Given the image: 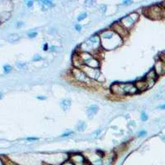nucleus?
I'll use <instances>...</instances> for the list:
<instances>
[{
    "instance_id": "nucleus-1",
    "label": "nucleus",
    "mask_w": 165,
    "mask_h": 165,
    "mask_svg": "<svg viewBox=\"0 0 165 165\" xmlns=\"http://www.w3.org/2000/svg\"><path fill=\"white\" fill-rule=\"evenodd\" d=\"M99 35L101 40V47L107 50L114 49L123 43V40L111 29L102 31Z\"/></svg>"
},
{
    "instance_id": "nucleus-2",
    "label": "nucleus",
    "mask_w": 165,
    "mask_h": 165,
    "mask_svg": "<svg viewBox=\"0 0 165 165\" xmlns=\"http://www.w3.org/2000/svg\"><path fill=\"white\" fill-rule=\"evenodd\" d=\"M101 40L99 34H96L90 37L87 41L83 43L80 46V52H86L92 53L93 55L96 54L100 50H101Z\"/></svg>"
},
{
    "instance_id": "nucleus-3",
    "label": "nucleus",
    "mask_w": 165,
    "mask_h": 165,
    "mask_svg": "<svg viewBox=\"0 0 165 165\" xmlns=\"http://www.w3.org/2000/svg\"><path fill=\"white\" fill-rule=\"evenodd\" d=\"M71 77L74 78L75 81L81 83L83 84H86L89 86H93V85H97V83H94L95 80H92L90 78H89L87 77V75L79 68H73L71 71Z\"/></svg>"
},
{
    "instance_id": "nucleus-4",
    "label": "nucleus",
    "mask_w": 165,
    "mask_h": 165,
    "mask_svg": "<svg viewBox=\"0 0 165 165\" xmlns=\"http://www.w3.org/2000/svg\"><path fill=\"white\" fill-rule=\"evenodd\" d=\"M144 14L151 20H159L165 16V10L164 7L158 5H152L144 10Z\"/></svg>"
},
{
    "instance_id": "nucleus-5",
    "label": "nucleus",
    "mask_w": 165,
    "mask_h": 165,
    "mask_svg": "<svg viewBox=\"0 0 165 165\" xmlns=\"http://www.w3.org/2000/svg\"><path fill=\"white\" fill-rule=\"evenodd\" d=\"M81 70L87 75V77L92 80H98L101 77V71L99 69H93L87 66H83Z\"/></svg>"
},
{
    "instance_id": "nucleus-6",
    "label": "nucleus",
    "mask_w": 165,
    "mask_h": 165,
    "mask_svg": "<svg viewBox=\"0 0 165 165\" xmlns=\"http://www.w3.org/2000/svg\"><path fill=\"white\" fill-rule=\"evenodd\" d=\"M111 29H112L114 33L116 34H118L122 40H125V39L127 38L128 35H129V31H128L127 29H126L120 23V22L114 23V24L111 26Z\"/></svg>"
},
{
    "instance_id": "nucleus-7",
    "label": "nucleus",
    "mask_w": 165,
    "mask_h": 165,
    "mask_svg": "<svg viewBox=\"0 0 165 165\" xmlns=\"http://www.w3.org/2000/svg\"><path fill=\"white\" fill-rule=\"evenodd\" d=\"M69 159L75 165H85L88 162L85 157L81 153H72L69 156Z\"/></svg>"
},
{
    "instance_id": "nucleus-8",
    "label": "nucleus",
    "mask_w": 165,
    "mask_h": 165,
    "mask_svg": "<svg viewBox=\"0 0 165 165\" xmlns=\"http://www.w3.org/2000/svg\"><path fill=\"white\" fill-rule=\"evenodd\" d=\"M120 23L126 29H127V30L129 31L131 29H132V27L134 26V24L136 23V22L130 16V15H127V16H126L125 17H123V18L120 21Z\"/></svg>"
},
{
    "instance_id": "nucleus-9",
    "label": "nucleus",
    "mask_w": 165,
    "mask_h": 165,
    "mask_svg": "<svg viewBox=\"0 0 165 165\" xmlns=\"http://www.w3.org/2000/svg\"><path fill=\"white\" fill-rule=\"evenodd\" d=\"M110 91L117 97H123L126 96L124 90H123V86L122 84H114L111 85L110 87Z\"/></svg>"
},
{
    "instance_id": "nucleus-10",
    "label": "nucleus",
    "mask_w": 165,
    "mask_h": 165,
    "mask_svg": "<svg viewBox=\"0 0 165 165\" xmlns=\"http://www.w3.org/2000/svg\"><path fill=\"white\" fill-rule=\"evenodd\" d=\"M116 157V155L114 152L106 153L103 154L101 157L102 159V165H112L114 162V159Z\"/></svg>"
},
{
    "instance_id": "nucleus-11",
    "label": "nucleus",
    "mask_w": 165,
    "mask_h": 165,
    "mask_svg": "<svg viewBox=\"0 0 165 165\" xmlns=\"http://www.w3.org/2000/svg\"><path fill=\"white\" fill-rule=\"evenodd\" d=\"M124 92L127 95H135L138 92L137 88L135 87L134 84H122Z\"/></svg>"
},
{
    "instance_id": "nucleus-12",
    "label": "nucleus",
    "mask_w": 165,
    "mask_h": 165,
    "mask_svg": "<svg viewBox=\"0 0 165 165\" xmlns=\"http://www.w3.org/2000/svg\"><path fill=\"white\" fill-rule=\"evenodd\" d=\"M156 72V74L157 76H162L165 73V63L164 61H162L161 60H157L154 66V69H153Z\"/></svg>"
},
{
    "instance_id": "nucleus-13",
    "label": "nucleus",
    "mask_w": 165,
    "mask_h": 165,
    "mask_svg": "<svg viewBox=\"0 0 165 165\" xmlns=\"http://www.w3.org/2000/svg\"><path fill=\"white\" fill-rule=\"evenodd\" d=\"M84 66H89L90 68H93V69H99L100 66H101V62H100V60H98L97 58L96 57H93L92 59H90V60H88Z\"/></svg>"
},
{
    "instance_id": "nucleus-14",
    "label": "nucleus",
    "mask_w": 165,
    "mask_h": 165,
    "mask_svg": "<svg viewBox=\"0 0 165 165\" xmlns=\"http://www.w3.org/2000/svg\"><path fill=\"white\" fill-rule=\"evenodd\" d=\"M72 64H73L74 68H79V69H81L82 66H84V62L82 61V60H81V58H80L78 53H76L73 55V57H72Z\"/></svg>"
},
{
    "instance_id": "nucleus-15",
    "label": "nucleus",
    "mask_w": 165,
    "mask_h": 165,
    "mask_svg": "<svg viewBox=\"0 0 165 165\" xmlns=\"http://www.w3.org/2000/svg\"><path fill=\"white\" fill-rule=\"evenodd\" d=\"M134 85L138 91H144V90H148V85H147L145 79H140V80L137 81L134 84Z\"/></svg>"
},
{
    "instance_id": "nucleus-16",
    "label": "nucleus",
    "mask_w": 165,
    "mask_h": 165,
    "mask_svg": "<svg viewBox=\"0 0 165 165\" xmlns=\"http://www.w3.org/2000/svg\"><path fill=\"white\" fill-rule=\"evenodd\" d=\"M99 107L97 105H91L87 108V116L90 119L93 118V116L98 112Z\"/></svg>"
},
{
    "instance_id": "nucleus-17",
    "label": "nucleus",
    "mask_w": 165,
    "mask_h": 165,
    "mask_svg": "<svg viewBox=\"0 0 165 165\" xmlns=\"http://www.w3.org/2000/svg\"><path fill=\"white\" fill-rule=\"evenodd\" d=\"M77 53H78V54H79V56H80L82 61L84 62V64H85L88 60H90V59H92V58L94 57V55H93L92 53H90L80 52V51H78Z\"/></svg>"
},
{
    "instance_id": "nucleus-18",
    "label": "nucleus",
    "mask_w": 165,
    "mask_h": 165,
    "mask_svg": "<svg viewBox=\"0 0 165 165\" xmlns=\"http://www.w3.org/2000/svg\"><path fill=\"white\" fill-rule=\"evenodd\" d=\"M60 106L64 111H67L71 106V101L70 99H64L60 101Z\"/></svg>"
},
{
    "instance_id": "nucleus-19",
    "label": "nucleus",
    "mask_w": 165,
    "mask_h": 165,
    "mask_svg": "<svg viewBox=\"0 0 165 165\" xmlns=\"http://www.w3.org/2000/svg\"><path fill=\"white\" fill-rule=\"evenodd\" d=\"M7 40L10 42H16L20 40V35L18 34H11L7 37Z\"/></svg>"
},
{
    "instance_id": "nucleus-20",
    "label": "nucleus",
    "mask_w": 165,
    "mask_h": 165,
    "mask_svg": "<svg viewBox=\"0 0 165 165\" xmlns=\"http://www.w3.org/2000/svg\"><path fill=\"white\" fill-rule=\"evenodd\" d=\"M157 77V75L156 74V72H155L154 70L150 71L146 74V76H145V79H153V80H156Z\"/></svg>"
},
{
    "instance_id": "nucleus-21",
    "label": "nucleus",
    "mask_w": 165,
    "mask_h": 165,
    "mask_svg": "<svg viewBox=\"0 0 165 165\" xmlns=\"http://www.w3.org/2000/svg\"><path fill=\"white\" fill-rule=\"evenodd\" d=\"M40 3L42 4L43 8H51L53 6V3L50 0H44V1H40Z\"/></svg>"
},
{
    "instance_id": "nucleus-22",
    "label": "nucleus",
    "mask_w": 165,
    "mask_h": 165,
    "mask_svg": "<svg viewBox=\"0 0 165 165\" xmlns=\"http://www.w3.org/2000/svg\"><path fill=\"white\" fill-rule=\"evenodd\" d=\"M86 123L84 121H79V123L77 126V129L78 132H84L86 129Z\"/></svg>"
},
{
    "instance_id": "nucleus-23",
    "label": "nucleus",
    "mask_w": 165,
    "mask_h": 165,
    "mask_svg": "<svg viewBox=\"0 0 165 165\" xmlns=\"http://www.w3.org/2000/svg\"><path fill=\"white\" fill-rule=\"evenodd\" d=\"M2 160L3 162V165H17L14 162H12L11 160H10L9 158H5V159H2Z\"/></svg>"
},
{
    "instance_id": "nucleus-24",
    "label": "nucleus",
    "mask_w": 165,
    "mask_h": 165,
    "mask_svg": "<svg viewBox=\"0 0 165 165\" xmlns=\"http://www.w3.org/2000/svg\"><path fill=\"white\" fill-rule=\"evenodd\" d=\"M145 80H146V83L148 85V89L151 88L155 84V82H156V80H153V79H145Z\"/></svg>"
},
{
    "instance_id": "nucleus-25",
    "label": "nucleus",
    "mask_w": 165,
    "mask_h": 165,
    "mask_svg": "<svg viewBox=\"0 0 165 165\" xmlns=\"http://www.w3.org/2000/svg\"><path fill=\"white\" fill-rule=\"evenodd\" d=\"M86 17H87V13H86V12L81 13V14L77 16V21H78V22H81V21H83L84 19H85Z\"/></svg>"
},
{
    "instance_id": "nucleus-26",
    "label": "nucleus",
    "mask_w": 165,
    "mask_h": 165,
    "mask_svg": "<svg viewBox=\"0 0 165 165\" xmlns=\"http://www.w3.org/2000/svg\"><path fill=\"white\" fill-rule=\"evenodd\" d=\"M11 70H12V67L10 66H9V65H5V66H3V71H4V73H9V72L11 71Z\"/></svg>"
},
{
    "instance_id": "nucleus-27",
    "label": "nucleus",
    "mask_w": 165,
    "mask_h": 165,
    "mask_svg": "<svg viewBox=\"0 0 165 165\" xmlns=\"http://www.w3.org/2000/svg\"><path fill=\"white\" fill-rule=\"evenodd\" d=\"M99 10L101 13L104 14L106 12V10H107V5L106 4H101L99 7Z\"/></svg>"
},
{
    "instance_id": "nucleus-28",
    "label": "nucleus",
    "mask_w": 165,
    "mask_h": 165,
    "mask_svg": "<svg viewBox=\"0 0 165 165\" xmlns=\"http://www.w3.org/2000/svg\"><path fill=\"white\" fill-rule=\"evenodd\" d=\"M2 16H4L3 20L2 21V22H4V21H6L7 19H9V18H10V12H4V13H3V14H2Z\"/></svg>"
},
{
    "instance_id": "nucleus-29",
    "label": "nucleus",
    "mask_w": 165,
    "mask_h": 165,
    "mask_svg": "<svg viewBox=\"0 0 165 165\" xmlns=\"http://www.w3.org/2000/svg\"><path fill=\"white\" fill-rule=\"evenodd\" d=\"M148 120V116H147V114H146L144 112H142V113H141V120L145 121V120Z\"/></svg>"
},
{
    "instance_id": "nucleus-30",
    "label": "nucleus",
    "mask_w": 165,
    "mask_h": 165,
    "mask_svg": "<svg viewBox=\"0 0 165 165\" xmlns=\"http://www.w3.org/2000/svg\"><path fill=\"white\" fill-rule=\"evenodd\" d=\"M42 60V57H41V56H40V55H38V54L34 55L33 58V61H34V62L40 61V60Z\"/></svg>"
},
{
    "instance_id": "nucleus-31",
    "label": "nucleus",
    "mask_w": 165,
    "mask_h": 165,
    "mask_svg": "<svg viewBox=\"0 0 165 165\" xmlns=\"http://www.w3.org/2000/svg\"><path fill=\"white\" fill-rule=\"evenodd\" d=\"M60 165H75L70 159H67V160H66V161H64L62 164H60Z\"/></svg>"
},
{
    "instance_id": "nucleus-32",
    "label": "nucleus",
    "mask_w": 165,
    "mask_h": 165,
    "mask_svg": "<svg viewBox=\"0 0 165 165\" xmlns=\"http://www.w3.org/2000/svg\"><path fill=\"white\" fill-rule=\"evenodd\" d=\"M36 35H37V32L36 31H32V32H29V33L28 34V36L29 38H34V37H36Z\"/></svg>"
},
{
    "instance_id": "nucleus-33",
    "label": "nucleus",
    "mask_w": 165,
    "mask_h": 165,
    "mask_svg": "<svg viewBox=\"0 0 165 165\" xmlns=\"http://www.w3.org/2000/svg\"><path fill=\"white\" fill-rule=\"evenodd\" d=\"M101 132V130L99 129V130H97V131H95V132H93V134H92V136L94 137V138H97V137H98L99 136V134Z\"/></svg>"
},
{
    "instance_id": "nucleus-34",
    "label": "nucleus",
    "mask_w": 165,
    "mask_h": 165,
    "mask_svg": "<svg viewBox=\"0 0 165 165\" xmlns=\"http://www.w3.org/2000/svg\"><path fill=\"white\" fill-rule=\"evenodd\" d=\"M25 3H26V5H27L29 8H31V7L33 6L34 2L33 1H26V2H25Z\"/></svg>"
},
{
    "instance_id": "nucleus-35",
    "label": "nucleus",
    "mask_w": 165,
    "mask_h": 165,
    "mask_svg": "<svg viewBox=\"0 0 165 165\" xmlns=\"http://www.w3.org/2000/svg\"><path fill=\"white\" fill-rule=\"evenodd\" d=\"M85 3H86L87 5H89V6L90 7V6H92V5H93V4L95 3V2H94V1H91V0H90V1L88 0V1H86V2H85Z\"/></svg>"
},
{
    "instance_id": "nucleus-36",
    "label": "nucleus",
    "mask_w": 165,
    "mask_h": 165,
    "mask_svg": "<svg viewBox=\"0 0 165 165\" xmlns=\"http://www.w3.org/2000/svg\"><path fill=\"white\" fill-rule=\"evenodd\" d=\"M75 29H76L77 31H81V29H82V26L79 25V24H77V25H75Z\"/></svg>"
},
{
    "instance_id": "nucleus-37",
    "label": "nucleus",
    "mask_w": 165,
    "mask_h": 165,
    "mask_svg": "<svg viewBox=\"0 0 165 165\" xmlns=\"http://www.w3.org/2000/svg\"><path fill=\"white\" fill-rule=\"evenodd\" d=\"M38 138H34V137H30V138H27V140L28 141H34V140H37Z\"/></svg>"
},
{
    "instance_id": "nucleus-38",
    "label": "nucleus",
    "mask_w": 165,
    "mask_h": 165,
    "mask_svg": "<svg viewBox=\"0 0 165 165\" xmlns=\"http://www.w3.org/2000/svg\"><path fill=\"white\" fill-rule=\"evenodd\" d=\"M36 98L39 100H46L47 97H45V96H38V97H36Z\"/></svg>"
},
{
    "instance_id": "nucleus-39",
    "label": "nucleus",
    "mask_w": 165,
    "mask_h": 165,
    "mask_svg": "<svg viewBox=\"0 0 165 165\" xmlns=\"http://www.w3.org/2000/svg\"><path fill=\"white\" fill-rule=\"evenodd\" d=\"M57 48H58V47H54V46H52V47L49 48V50H50V51H52V52H53V51H56V50H57Z\"/></svg>"
},
{
    "instance_id": "nucleus-40",
    "label": "nucleus",
    "mask_w": 165,
    "mask_h": 165,
    "mask_svg": "<svg viewBox=\"0 0 165 165\" xmlns=\"http://www.w3.org/2000/svg\"><path fill=\"white\" fill-rule=\"evenodd\" d=\"M17 66L19 67V68H23V67H25L26 65L25 64H21V63H17Z\"/></svg>"
},
{
    "instance_id": "nucleus-41",
    "label": "nucleus",
    "mask_w": 165,
    "mask_h": 165,
    "mask_svg": "<svg viewBox=\"0 0 165 165\" xmlns=\"http://www.w3.org/2000/svg\"><path fill=\"white\" fill-rule=\"evenodd\" d=\"M146 134V132L145 131H141V132H138V135L139 136H144V135H145Z\"/></svg>"
},
{
    "instance_id": "nucleus-42",
    "label": "nucleus",
    "mask_w": 165,
    "mask_h": 165,
    "mask_svg": "<svg viewBox=\"0 0 165 165\" xmlns=\"http://www.w3.org/2000/svg\"><path fill=\"white\" fill-rule=\"evenodd\" d=\"M71 134H72V132H66L65 134H62V137H66V136H69V135H71Z\"/></svg>"
},
{
    "instance_id": "nucleus-43",
    "label": "nucleus",
    "mask_w": 165,
    "mask_h": 165,
    "mask_svg": "<svg viewBox=\"0 0 165 165\" xmlns=\"http://www.w3.org/2000/svg\"><path fill=\"white\" fill-rule=\"evenodd\" d=\"M122 3L123 4H129V3H132V1L131 0H129V1H124Z\"/></svg>"
},
{
    "instance_id": "nucleus-44",
    "label": "nucleus",
    "mask_w": 165,
    "mask_h": 165,
    "mask_svg": "<svg viewBox=\"0 0 165 165\" xmlns=\"http://www.w3.org/2000/svg\"><path fill=\"white\" fill-rule=\"evenodd\" d=\"M158 107L161 108V109H165V103L164 104H163V105H161V106H159Z\"/></svg>"
},
{
    "instance_id": "nucleus-45",
    "label": "nucleus",
    "mask_w": 165,
    "mask_h": 165,
    "mask_svg": "<svg viewBox=\"0 0 165 165\" xmlns=\"http://www.w3.org/2000/svg\"><path fill=\"white\" fill-rule=\"evenodd\" d=\"M47 49H48V46H47V44H45V45H44V50L47 51Z\"/></svg>"
},
{
    "instance_id": "nucleus-46",
    "label": "nucleus",
    "mask_w": 165,
    "mask_h": 165,
    "mask_svg": "<svg viewBox=\"0 0 165 165\" xmlns=\"http://www.w3.org/2000/svg\"><path fill=\"white\" fill-rule=\"evenodd\" d=\"M23 23H18L16 24V26H17V27H19V26H23Z\"/></svg>"
},
{
    "instance_id": "nucleus-47",
    "label": "nucleus",
    "mask_w": 165,
    "mask_h": 165,
    "mask_svg": "<svg viewBox=\"0 0 165 165\" xmlns=\"http://www.w3.org/2000/svg\"><path fill=\"white\" fill-rule=\"evenodd\" d=\"M0 165H3V162L1 158H0Z\"/></svg>"
},
{
    "instance_id": "nucleus-48",
    "label": "nucleus",
    "mask_w": 165,
    "mask_h": 165,
    "mask_svg": "<svg viewBox=\"0 0 165 165\" xmlns=\"http://www.w3.org/2000/svg\"><path fill=\"white\" fill-rule=\"evenodd\" d=\"M85 165H92V164H90V162H87V163H86V164H85Z\"/></svg>"
},
{
    "instance_id": "nucleus-49",
    "label": "nucleus",
    "mask_w": 165,
    "mask_h": 165,
    "mask_svg": "<svg viewBox=\"0 0 165 165\" xmlns=\"http://www.w3.org/2000/svg\"><path fill=\"white\" fill-rule=\"evenodd\" d=\"M2 97H3V94H2V93H0V99L2 98Z\"/></svg>"
},
{
    "instance_id": "nucleus-50",
    "label": "nucleus",
    "mask_w": 165,
    "mask_h": 165,
    "mask_svg": "<svg viewBox=\"0 0 165 165\" xmlns=\"http://www.w3.org/2000/svg\"><path fill=\"white\" fill-rule=\"evenodd\" d=\"M43 165H53V164H44Z\"/></svg>"
},
{
    "instance_id": "nucleus-51",
    "label": "nucleus",
    "mask_w": 165,
    "mask_h": 165,
    "mask_svg": "<svg viewBox=\"0 0 165 165\" xmlns=\"http://www.w3.org/2000/svg\"><path fill=\"white\" fill-rule=\"evenodd\" d=\"M164 10H165V3H164Z\"/></svg>"
}]
</instances>
